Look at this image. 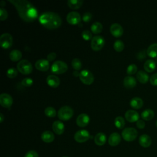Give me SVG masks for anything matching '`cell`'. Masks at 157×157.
Wrapping results in <instances>:
<instances>
[{"label": "cell", "mask_w": 157, "mask_h": 157, "mask_svg": "<svg viewBox=\"0 0 157 157\" xmlns=\"http://www.w3.org/2000/svg\"><path fill=\"white\" fill-rule=\"evenodd\" d=\"M106 142V136L103 132H99L96 134L94 137V142L96 145L101 146L104 145Z\"/></svg>", "instance_id": "25"}, {"label": "cell", "mask_w": 157, "mask_h": 157, "mask_svg": "<svg viewBox=\"0 0 157 157\" xmlns=\"http://www.w3.org/2000/svg\"><path fill=\"white\" fill-rule=\"evenodd\" d=\"M33 83V80L30 77H26L23 78L21 81V84L25 86H29Z\"/></svg>", "instance_id": "39"}, {"label": "cell", "mask_w": 157, "mask_h": 157, "mask_svg": "<svg viewBox=\"0 0 157 157\" xmlns=\"http://www.w3.org/2000/svg\"><path fill=\"white\" fill-rule=\"evenodd\" d=\"M18 71L23 74H29L33 71V66L31 62L27 59L20 60L17 65Z\"/></svg>", "instance_id": "3"}, {"label": "cell", "mask_w": 157, "mask_h": 157, "mask_svg": "<svg viewBox=\"0 0 157 157\" xmlns=\"http://www.w3.org/2000/svg\"><path fill=\"white\" fill-rule=\"evenodd\" d=\"M111 34L115 37H120L123 33V29L121 25L118 23H112L110 27Z\"/></svg>", "instance_id": "13"}, {"label": "cell", "mask_w": 157, "mask_h": 157, "mask_svg": "<svg viewBox=\"0 0 157 157\" xmlns=\"http://www.w3.org/2000/svg\"><path fill=\"white\" fill-rule=\"evenodd\" d=\"M91 18H92V14L90 12H85L83 15V17H82V20L85 22L90 21L91 20Z\"/></svg>", "instance_id": "41"}, {"label": "cell", "mask_w": 157, "mask_h": 157, "mask_svg": "<svg viewBox=\"0 0 157 157\" xmlns=\"http://www.w3.org/2000/svg\"><path fill=\"white\" fill-rule=\"evenodd\" d=\"M24 157H39V155L36 151L30 150L25 154Z\"/></svg>", "instance_id": "43"}, {"label": "cell", "mask_w": 157, "mask_h": 157, "mask_svg": "<svg viewBox=\"0 0 157 157\" xmlns=\"http://www.w3.org/2000/svg\"><path fill=\"white\" fill-rule=\"evenodd\" d=\"M155 63H157V58H156V59H155Z\"/></svg>", "instance_id": "50"}, {"label": "cell", "mask_w": 157, "mask_h": 157, "mask_svg": "<svg viewBox=\"0 0 157 157\" xmlns=\"http://www.w3.org/2000/svg\"><path fill=\"white\" fill-rule=\"evenodd\" d=\"M4 117L3 115V114L2 113H0V122L2 123L4 120Z\"/></svg>", "instance_id": "47"}, {"label": "cell", "mask_w": 157, "mask_h": 157, "mask_svg": "<svg viewBox=\"0 0 157 157\" xmlns=\"http://www.w3.org/2000/svg\"><path fill=\"white\" fill-rule=\"evenodd\" d=\"M56 56V54L55 52H50L47 55V58L50 61H53L54 59H55Z\"/></svg>", "instance_id": "46"}, {"label": "cell", "mask_w": 157, "mask_h": 157, "mask_svg": "<svg viewBox=\"0 0 157 157\" xmlns=\"http://www.w3.org/2000/svg\"><path fill=\"white\" fill-rule=\"evenodd\" d=\"M150 82L152 85L157 86V73L153 74L150 77Z\"/></svg>", "instance_id": "42"}, {"label": "cell", "mask_w": 157, "mask_h": 157, "mask_svg": "<svg viewBox=\"0 0 157 157\" xmlns=\"http://www.w3.org/2000/svg\"><path fill=\"white\" fill-rule=\"evenodd\" d=\"M74 114L73 109L68 105L61 107L58 111V117L61 120H69Z\"/></svg>", "instance_id": "4"}, {"label": "cell", "mask_w": 157, "mask_h": 157, "mask_svg": "<svg viewBox=\"0 0 157 157\" xmlns=\"http://www.w3.org/2000/svg\"><path fill=\"white\" fill-rule=\"evenodd\" d=\"M103 26L101 23L99 21L94 22L91 26V30L94 34H98L102 31Z\"/></svg>", "instance_id": "31"}, {"label": "cell", "mask_w": 157, "mask_h": 157, "mask_svg": "<svg viewBox=\"0 0 157 157\" xmlns=\"http://www.w3.org/2000/svg\"><path fill=\"white\" fill-rule=\"evenodd\" d=\"M71 64H72V67L75 71H78L82 68V63L78 58H75L72 59Z\"/></svg>", "instance_id": "35"}, {"label": "cell", "mask_w": 157, "mask_h": 157, "mask_svg": "<svg viewBox=\"0 0 157 157\" xmlns=\"http://www.w3.org/2000/svg\"><path fill=\"white\" fill-rule=\"evenodd\" d=\"M136 78L139 82L141 83H145L149 80V76L144 71H139L136 74Z\"/></svg>", "instance_id": "24"}, {"label": "cell", "mask_w": 157, "mask_h": 157, "mask_svg": "<svg viewBox=\"0 0 157 157\" xmlns=\"http://www.w3.org/2000/svg\"><path fill=\"white\" fill-rule=\"evenodd\" d=\"M8 17V13L7 10L3 7L0 8V20L1 21L5 20Z\"/></svg>", "instance_id": "40"}, {"label": "cell", "mask_w": 157, "mask_h": 157, "mask_svg": "<svg viewBox=\"0 0 157 157\" xmlns=\"http://www.w3.org/2000/svg\"><path fill=\"white\" fill-rule=\"evenodd\" d=\"M13 103L12 97L8 93H3L0 94V104L5 107L9 108Z\"/></svg>", "instance_id": "11"}, {"label": "cell", "mask_w": 157, "mask_h": 157, "mask_svg": "<svg viewBox=\"0 0 157 157\" xmlns=\"http://www.w3.org/2000/svg\"><path fill=\"white\" fill-rule=\"evenodd\" d=\"M0 4H1V7H2V6H4L6 4V2H5L4 1H1Z\"/></svg>", "instance_id": "49"}, {"label": "cell", "mask_w": 157, "mask_h": 157, "mask_svg": "<svg viewBox=\"0 0 157 157\" xmlns=\"http://www.w3.org/2000/svg\"><path fill=\"white\" fill-rule=\"evenodd\" d=\"M82 36L83 38V39L86 40H88L91 39H92V33H91L90 31L88 29L83 30L82 33Z\"/></svg>", "instance_id": "38"}, {"label": "cell", "mask_w": 157, "mask_h": 157, "mask_svg": "<svg viewBox=\"0 0 157 157\" xmlns=\"http://www.w3.org/2000/svg\"><path fill=\"white\" fill-rule=\"evenodd\" d=\"M124 86L127 88H132L136 85V80L132 76H126L123 80Z\"/></svg>", "instance_id": "21"}, {"label": "cell", "mask_w": 157, "mask_h": 157, "mask_svg": "<svg viewBox=\"0 0 157 157\" xmlns=\"http://www.w3.org/2000/svg\"><path fill=\"white\" fill-rule=\"evenodd\" d=\"M52 129L56 134H62L64 131V124L61 121H55L52 124Z\"/></svg>", "instance_id": "18"}, {"label": "cell", "mask_w": 157, "mask_h": 157, "mask_svg": "<svg viewBox=\"0 0 157 157\" xmlns=\"http://www.w3.org/2000/svg\"><path fill=\"white\" fill-rule=\"evenodd\" d=\"M147 54L151 58H157V43L152 44L148 47Z\"/></svg>", "instance_id": "27"}, {"label": "cell", "mask_w": 157, "mask_h": 157, "mask_svg": "<svg viewBox=\"0 0 157 157\" xmlns=\"http://www.w3.org/2000/svg\"><path fill=\"white\" fill-rule=\"evenodd\" d=\"M68 6L72 9H77L80 8L82 4L83 3V0H68L67 2Z\"/></svg>", "instance_id": "30"}, {"label": "cell", "mask_w": 157, "mask_h": 157, "mask_svg": "<svg viewBox=\"0 0 157 157\" xmlns=\"http://www.w3.org/2000/svg\"><path fill=\"white\" fill-rule=\"evenodd\" d=\"M90 138V133L87 130L80 129L77 131L74 134V139L79 143L87 141Z\"/></svg>", "instance_id": "10"}, {"label": "cell", "mask_w": 157, "mask_h": 157, "mask_svg": "<svg viewBox=\"0 0 157 157\" xmlns=\"http://www.w3.org/2000/svg\"><path fill=\"white\" fill-rule=\"evenodd\" d=\"M156 127H157V120H156Z\"/></svg>", "instance_id": "51"}, {"label": "cell", "mask_w": 157, "mask_h": 157, "mask_svg": "<svg viewBox=\"0 0 157 157\" xmlns=\"http://www.w3.org/2000/svg\"><path fill=\"white\" fill-rule=\"evenodd\" d=\"M136 126L139 129H143L145 128V123L144 120H139L138 121H136Z\"/></svg>", "instance_id": "44"}, {"label": "cell", "mask_w": 157, "mask_h": 157, "mask_svg": "<svg viewBox=\"0 0 157 157\" xmlns=\"http://www.w3.org/2000/svg\"><path fill=\"white\" fill-rule=\"evenodd\" d=\"M22 56V53L21 51L17 49L12 50L9 53L10 59L13 61H17L21 59Z\"/></svg>", "instance_id": "29"}, {"label": "cell", "mask_w": 157, "mask_h": 157, "mask_svg": "<svg viewBox=\"0 0 157 157\" xmlns=\"http://www.w3.org/2000/svg\"><path fill=\"white\" fill-rule=\"evenodd\" d=\"M66 20L71 25H77L80 21L81 17L78 12L76 11H71L67 13Z\"/></svg>", "instance_id": "12"}, {"label": "cell", "mask_w": 157, "mask_h": 157, "mask_svg": "<svg viewBox=\"0 0 157 157\" xmlns=\"http://www.w3.org/2000/svg\"><path fill=\"white\" fill-rule=\"evenodd\" d=\"M139 142L142 147L144 148H147L150 146L151 144V139L148 135L142 134L140 136L139 139Z\"/></svg>", "instance_id": "20"}, {"label": "cell", "mask_w": 157, "mask_h": 157, "mask_svg": "<svg viewBox=\"0 0 157 157\" xmlns=\"http://www.w3.org/2000/svg\"><path fill=\"white\" fill-rule=\"evenodd\" d=\"M126 120L129 122H135L139 120V115L137 112L134 110H128L124 114Z\"/></svg>", "instance_id": "16"}, {"label": "cell", "mask_w": 157, "mask_h": 157, "mask_svg": "<svg viewBox=\"0 0 157 157\" xmlns=\"http://www.w3.org/2000/svg\"><path fill=\"white\" fill-rule=\"evenodd\" d=\"M47 84L53 88H56L58 86H59L60 83V80L59 78L55 75L51 74L47 76L46 79Z\"/></svg>", "instance_id": "17"}, {"label": "cell", "mask_w": 157, "mask_h": 157, "mask_svg": "<svg viewBox=\"0 0 157 157\" xmlns=\"http://www.w3.org/2000/svg\"><path fill=\"white\" fill-rule=\"evenodd\" d=\"M137 71V67L135 64H129L127 69H126V72L129 75H132L135 74Z\"/></svg>", "instance_id": "37"}, {"label": "cell", "mask_w": 157, "mask_h": 157, "mask_svg": "<svg viewBox=\"0 0 157 157\" xmlns=\"http://www.w3.org/2000/svg\"><path fill=\"white\" fill-rule=\"evenodd\" d=\"M144 67L147 72H151L155 69L156 63L153 59H147L144 64Z\"/></svg>", "instance_id": "26"}, {"label": "cell", "mask_w": 157, "mask_h": 157, "mask_svg": "<svg viewBox=\"0 0 157 157\" xmlns=\"http://www.w3.org/2000/svg\"><path fill=\"white\" fill-rule=\"evenodd\" d=\"M17 74H18L17 70L14 67H10L9 69H8L6 72L7 76L10 78H14L15 77H16Z\"/></svg>", "instance_id": "36"}, {"label": "cell", "mask_w": 157, "mask_h": 157, "mask_svg": "<svg viewBox=\"0 0 157 157\" xmlns=\"http://www.w3.org/2000/svg\"><path fill=\"white\" fill-rule=\"evenodd\" d=\"M35 67L37 69L41 71H46L49 69L50 64L49 61L45 59H39L36 61L35 63Z\"/></svg>", "instance_id": "14"}, {"label": "cell", "mask_w": 157, "mask_h": 157, "mask_svg": "<svg viewBox=\"0 0 157 157\" xmlns=\"http://www.w3.org/2000/svg\"><path fill=\"white\" fill-rule=\"evenodd\" d=\"M121 141V136L118 132L112 133L108 139V142L111 146H116L120 144Z\"/></svg>", "instance_id": "19"}, {"label": "cell", "mask_w": 157, "mask_h": 157, "mask_svg": "<svg viewBox=\"0 0 157 157\" xmlns=\"http://www.w3.org/2000/svg\"><path fill=\"white\" fill-rule=\"evenodd\" d=\"M80 80L85 85H90L94 81V75L91 71L87 69L81 71L79 74Z\"/></svg>", "instance_id": "8"}, {"label": "cell", "mask_w": 157, "mask_h": 157, "mask_svg": "<svg viewBox=\"0 0 157 157\" xmlns=\"http://www.w3.org/2000/svg\"><path fill=\"white\" fill-rule=\"evenodd\" d=\"M90 122V117L85 113H80L76 119V123L80 127H85Z\"/></svg>", "instance_id": "15"}, {"label": "cell", "mask_w": 157, "mask_h": 157, "mask_svg": "<svg viewBox=\"0 0 157 157\" xmlns=\"http://www.w3.org/2000/svg\"><path fill=\"white\" fill-rule=\"evenodd\" d=\"M114 123L115 126L118 128V129H122L125 124V121L124 119L121 117V116H118L115 118L114 120Z\"/></svg>", "instance_id": "32"}, {"label": "cell", "mask_w": 157, "mask_h": 157, "mask_svg": "<svg viewBox=\"0 0 157 157\" xmlns=\"http://www.w3.org/2000/svg\"><path fill=\"white\" fill-rule=\"evenodd\" d=\"M39 21L44 27L50 29H56L60 26L62 23L61 17L53 12H45L39 16Z\"/></svg>", "instance_id": "2"}, {"label": "cell", "mask_w": 157, "mask_h": 157, "mask_svg": "<svg viewBox=\"0 0 157 157\" xmlns=\"http://www.w3.org/2000/svg\"><path fill=\"white\" fill-rule=\"evenodd\" d=\"M17 9L20 18L26 21H33L37 17V10L34 5L27 0H9Z\"/></svg>", "instance_id": "1"}, {"label": "cell", "mask_w": 157, "mask_h": 157, "mask_svg": "<svg viewBox=\"0 0 157 157\" xmlns=\"http://www.w3.org/2000/svg\"><path fill=\"white\" fill-rule=\"evenodd\" d=\"M79 74L80 73H78V72L77 71H75L73 72V75L75 76V77H77V76H79Z\"/></svg>", "instance_id": "48"}, {"label": "cell", "mask_w": 157, "mask_h": 157, "mask_svg": "<svg viewBox=\"0 0 157 157\" xmlns=\"http://www.w3.org/2000/svg\"><path fill=\"white\" fill-rule=\"evenodd\" d=\"M137 131L134 128H124L122 132L121 135L123 139L128 142H131L134 140L137 136Z\"/></svg>", "instance_id": "6"}, {"label": "cell", "mask_w": 157, "mask_h": 157, "mask_svg": "<svg viewBox=\"0 0 157 157\" xmlns=\"http://www.w3.org/2000/svg\"><path fill=\"white\" fill-rule=\"evenodd\" d=\"M44 113L47 117H54L56 114V110L53 107H50V106L47 107L45 109Z\"/></svg>", "instance_id": "33"}, {"label": "cell", "mask_w": 157, "mask_h": 157, "mask_svg": "<svg viewBox=\"0 0 157 157\" xmlns=\"http://www.w3.org/2000/svg\"><path fill=\"white\" fill-rule=\"evenodd\" d=\"M146 54H147V52H145V50H142V51H140V52L138 53V54H137V58H138L139 59L142 60V59H143L144 58L146 57Z\"/></svg>", "instance_id": "45"}, {"label": "cell", "mask_w": 157, "mask_h": 157, "mask_svg": "<svg viewBox=\"0 0 157 157\" xmlns=\"http://www.w3.org/2000/svg\"><path fill=\"white\" fill-rule=\"evenodd\" d=\"M42 140L46 143H50L54 140L55 136L50 131H45L41 134Z\"/></svg>", "instance_id": "22"}, {"label": "cell", "mask_w": 157, "mask_h": 157, "mask_svg": "<svg viewBox=\"0 0 157 157\" xmlns=\"http://www.w3.org/2000/svg\"><path fill=\"white\" fill-rule=\"evenodd\" d=\"M13 43V38L10 34L4 33L0 36V45L4 48L10 47Z\"/></svg>", "instance_id": "9"}, {"label": "cell", "mask_w": 157, "mask_h": 157, "mask_svg": "<svg viewBox=\"0 0 157 157\" xmlns=\"http://www.w3.org/2000/svg\"><path fill=\"white\" fill-rule=\"evenodd\" d=\"M64 157H67V156H64Z\"/></svg>", "instance_id": "52"}, {"label": "cell", "mask_w": 157, "mask_h": 157, "mask_svg": "<svg viewBox=\"0 0 157 157\" xmlns=\"http://www.w3.org/2000/svg\"><path fill=\"white\" fill-rule=\"evenodd\" d=\"M143 100L139 97L132 98L130 101L131 106L136 109H140L143 105Z\"/></svg>", "instance_id": "23"}, {"label": "cell", "mask_w": 157, "mask_h": 157, "mask_svg": "<svg viewBox=\"0 0 157 157\" xmlns=\"http://www.w3.org/2000/svg\"><path fill=\"white\" fill-rule=\"evenodd\" d=\"M113 48L117 52H121L124 48V43L121 40L117 39L113 43Z\"/></svg>", "instance_id": "34"}, {"label": "cell", "mask_w": 157, "mask_h": 157, "mask_svg": "<svg viewBox=\"0 0 157 157\" xmlns=\"http://www.w3.org/2000/svg\"><path fill=\"white\" fill-rule=\"evenodd\" d=\"M51 70L52 72L55 74H61L67 70V65L65 62L61 60H56L52 64Z\"/></svg>", "instance_id": "5"}, {"label": "cell", "mask_w": 157, "mask_h": 157, "mask_svg": "<svg viewBox=\"0 0 157 157\" xmlns=\"http://www.w3.org/2000/svg\"><path fill=\"white\" fill-rule=\"evenodd\" d=\"M154 115L155 113L153 110L150 109H147L141 113V117L142 119L147 121L151 120L154 117Z\"/></svg>", "instance_id": "28"}, {"label": "cell", "mask_w": 157, "mask_h": 157, "mask_svg": "<svg viewBox=\"0 0 157 157\" xmlns=\"http://www.w3.org/2000/svg\"><path fill=\"white\" fill-rule=\"evenodd\" d=\"M105 40L102 36L99 35L94 36L92 37L91 40V47L93 50L95 51L100 50L104 45Z\"/></svg>", "instance_id": "7"}]
</instances>
